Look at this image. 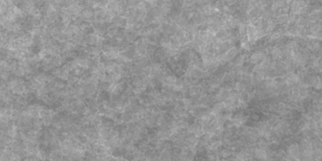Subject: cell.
<instances>
[{
    "label": "cell",
    "mask_w": 322,
    "mask_h": 161,
    "mask_svg": "<svg viewBox=\"0 0 322 161\" xmlns=\"http://www.w3.org/2000/svg\"><path fill=\"white\" fill-rule=\"evenodd\" d=\"M263 57V54L261 52H256L255 53H253L251 55V58H250V60H251V63H252V64H256L259 63V61L261 60L262 59Z\"/></svg>",
    "instance_id": "1"
}]
</instances>
